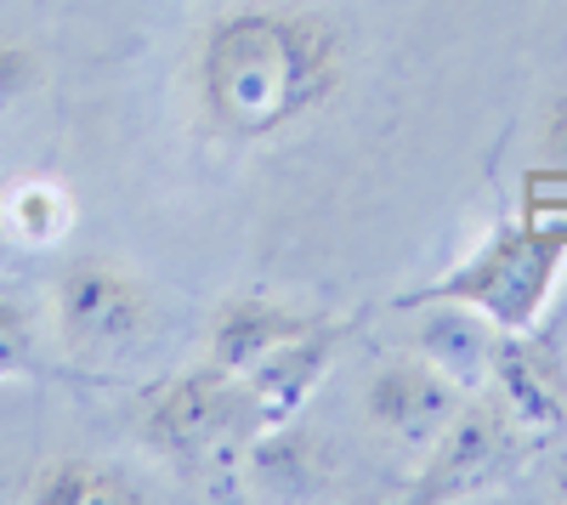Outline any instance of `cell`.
<instances>
[{
  "mask_svg": "<svg viewBox=\"0 0 567 505\" xmlns=\"http://www.w3.org/2000/svg\"><path fill=\"white\" fill-rule=\"evenodd\" d=\"M187 109L227 148H261L312 125L352 80L347 29L301 0H233L187 45Z\"/></svg>",
  "mask_w": 567,
  "mask_h": 505,
  "instance_id": "1",
  "label": "cell"
},
{
  "mask_svg": "<svg viewBox=\"0 0 567 505\" xmlns=\"http://www.w3.org/2000/svg\"><path fill=\"white\" fill-rule=\"evenodd\" d=\"M567 272V221H499L443 279L409 290L398 307L454 301L483 312L494 330H539Z\"/></svg>",
  "mask_w": 567,
  "mask_h": 505,
  "instance_id": "2",
  "label": "cell"
},
{
  "mask_svg": "<svg viewBox=\"0 0 567 505\" xmlns=\"http://www.w3.org/2000/svg\"><path fill=\"white\" fill-rule=\"evenodd\" d=\"M154 324V301L142 279L114 256H74L52 285V330L58 347L85 370L125 363Z\"/></svg>",
  "mask_w": 567,
  "mask_h": 505,
  "instance_id": "3",
  "label": "cell"
},
{
  "mask_svg": "<svg viewBox=\"0 0 567 505\" xmlns=\"http://www.w3.org/2000/svg\"><path fill=\"white\" fill-rule=\"evenodd\" d=\"M250 415L245 381L227 370V363H199L165 387H154L136 409V437L154 454H171V461H199V454L221 449L239 421Z\"/></svg>",
  "mask_w": 567,
  "mask_h": 505,
  "instance_id": "4",
  "label": "cell"
},
{
  "mask_svg": "<svg viewBox=\"0 0 567 505\" xmlns=\"http://www.w3.org/2000/svg\"><path fill=\"white\" fill-rule=\"evenodd\" d=\"M523 426L499 398H465L454 426L420 454V472L409 483V499H477L499 488L523 454Z\"/></svg>",
  "mask_w": 567,
  "mask_h": 505,
  "instance_id": "5",
  "label": "cell"
},
{
  "mask_svg": "<svg viewBox=\"0 0 567 505\" xmlns=\"http://www.w3.org/2000/svg\"><path fill=\"white\" fill-rule=\"evenodd\" d=\"M465 387H454L437 363H425L420 352L414 358H392L369 375L363 387V421L374 437H386L392 449H414L425 454L465 409Z\"/></svg>",
  "mask_w": 567,
  "mask_h": 505,
  "instance_id": "6",
  "label": "cell"
},
{
  "mask_svg": "<svg viewBox=\"0 0 567 505\" xmlns=\"http://www.w3.org/2000/svg\"><path fill=\"white\" fill-rule=\"evenodd\" d=\"M488 387L528 437L567 426V363L539 330H499Z\"/></svg>",
  "mask_w": 567,
  "mask_h": 505,
  "instance_id": "7",
  "label": "cell"
},
{
  "mask_svg": "<svg viewBox=\"0 0 567 505\" xmlns=\"http://www.w3.org/2000/svg\"><path fill=\"white\" fill-rule=\"evenodd\" d=\"M329 363H336V330L312 324L307 336L284 341L278 352H267L261 363L239 375L245 381V398H250V415L261 432H278V426H296L301 403L318 392V381L329 375Z\"/></svg>",
  "mask_w": 567,
  "mask_h": 505,
  "instance_id": "8",
  "label": "cell"
},
{
  "mask_svg": "<svg viewBox=\"0 0 567 505\" xmlns=\"http://www.w3.org/2000/svg\"><path fill=\"white\" fill-rule=\"evenodd\" d=\"M318 324L312 312L290 307V301H272V296H233L216 307L210 318V358L227 363L233 375H245L250 363H261L267 352H278L284 341H296Z\"/></svg>",
  "mask_w": 567,
  "mask_h": 505,
  "instance_id": "9",
  "label": "cell"
},
{
  "mask_svg": "<svg viewBox=\"0 0 567 505\" xmlns=\"http://www.w3.org/2000/svg\"><path fill=\"white\" fill-rule=\"evenodd\" d=\"M494 341L499 330L488 324L483 312L471 307H454V301H425L420 307V324H414V352L425 363L465 387V392H483L488 387V370H494Z\"/></svg>",
  "mask_w": 567,
  "mask_h": 505,
  "instance_id": "10",
  "label": "cell"
},
{
  "mask_svg": "<svg viewBox=\"0 0 567 505\" xmlns=\"http://www.w3.org/2000/svg\"><path fill=\"white\" fill-rule=\"evenodd\" d=\"M0 234H7L12 245H23V250L63 245L74 234V199H69V188H58V182H45V176L18 182V188L0 199Z\"/></svg>",
  "mask_w": 567,
  "mask_h": 505,
  "instance_id": "11",
  "label": "cell"
},
{
  "mask_svg": "<svg viewBox=\"0 0 567 505\" xmlns=\"http://www.w3.org/2000/svg\"><path fill=\"white\" fill-rule=\"evenodd\" d=\"M29 499L34 505H125L142 499L136 483L103 461H85V454H58L29 477Z\"/></svg>",
  "mask_w": 567,
  "mask_h": 505,
  "instance_id": "12",
  "label": "cell"
},
{
  "mask_svg": "<svg viewBox=\"0 0 567 505\" xmlns=\"http://www.w3.org/2000/svg\"><path fill=\"white\" fill-rule=\"evenodd\" d=\"M34 347H40L34 307L18 290H0V381L29 375L34 370Z\"/></svg>",
  "mask_w": 567,
  "mask_h": 505,
  "instance_id": "13",
  "label": "cell"
},
{
  "mask_svg": "<svg viewBox=\"0 0 567 505\" xmlns=\"http://www.w3.org/2000/svg\"><path fill=\"white\" fill-rule=\"evenodd\" d=\"M45 80V63L34 45H23L18 34H0V114H12L18 103H29Z\"/></svg>",
  "mask_w": 567,
  "mask_h": 505,
  "instance_id": "14",
  "label": "cell"
},
{
  "mask_svg": "<svg viewBox=\"0 0 567 505\" xmlns=\"http://www.w3.org/2000/svg\"><path fill=\"white\" fill-rule=\"evenodd\" d=\"M539 159L567 176V91H561V97L545 109V120H539Z\"/></svg>",
  "mask_w": 567,
  "mask_h": 505,
  "instance_id": "15",
  "label": "cell"
},
{
  "mask_svg": "<svg viewBox=\"0 0 567 505\" xmlns=\"http://www.w3.org/2000/svg\"><path fill=\"white\" fill-rule=\"evenodd\" d=\"M556 494L567 499V454H561V466H556Z\"/></svg>",
  "mask_w": 567,
  "mask_h": 505,
  "instance_id": "16",
  "label": "cell"
}]
</instances>
